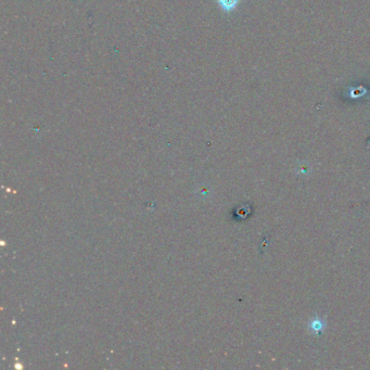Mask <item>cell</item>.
<instances>
[{
  "label": "cell",
  "mask_w": 370,
  "mask_h": 370,
  "mask_svg": "<svg viewBox=\"0 0 370 370\" xmlns=\"http://www.w3.org/2000/svg\"><path fill=\"white\" fill-rule=\"evenodd\" d=\"M220 7H222L225 11H230L234 8H236V5L238 3V0H217Z\"/></svg>",
  "instance_id": "1"
}]
</instances>
